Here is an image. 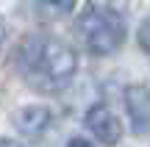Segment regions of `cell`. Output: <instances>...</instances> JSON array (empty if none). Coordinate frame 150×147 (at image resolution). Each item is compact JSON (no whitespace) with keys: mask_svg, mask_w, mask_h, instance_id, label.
Returning a JSON list of instances; mask_svg holds the SVG:
<instances>
[{"mask_svg":"<svg viewBox=\"0 0 150 147\" xmlns=\"http://www.w3.org/2000/svg\"><path fill=\"white\" fill-rule=\"evenodd\" d=\"M0 147H22V144L14 142V139H0Z\"/></svg>","mask_w":150,"mask_h":147,"instance_id":"cell-8","label":"cell"},{"mask_svg":"<svg viewBox=\"0 0 150 147\" xmlns=\"http://www.w3.org/2000/svg\"><path fill=\"white\" fill-rule=\"evenodd\" d=\"M67 147H92V144L86 142V139H81V136H75V139H70V142H67Z\"/></svg>","mask_w":150,"mask_h":147,"instance_id":"cell-7","label":"cell"},{"mask_svg":"<svg viewBox=\"0 0 150 147\" xmlns=\"http://www.w3.org/2000/svg\"><path fill=\"white\" fill-rule=\"evenodd\" d=\"M83 122H86V128L92 131V136L100 144L111 147V144H117L120 139H122V122H120L117 114L108 111L106 106H92V108L86 111Z\"/></svg>","mask_w":150,"mask_h":147,"instance_id":"cell-3","label":"cell"},{"mask_svg":"<svg viewBox=\"0 0 150 147\" xmlns=\"http://www.w3.org/2000/svg\"><path fill=\"white\" fill-rule=\"evenodd\" d=\"M139 44H142L145 53H150V20H145L139 28Z\"/></svg>","mask_w":150,"mask_h":147,"instance_id":"cell-6","label":"cell"},{"mask_svg":"<svg viewBox=\"0 0 150 147\" xmlns=\"http://www.w3.org/2000/svg\"><path fill=\"white\" fill-rule=\"evenodd\" d=\"M75 31L78 39L83 42V47L95 56H111L122 47L125 36H128V25H125V17L120 14L111 6H86L81 11L78 22H75Z\"/></svg>","mask_w":150,"mask_h":147,"instance_id":"cell-2","label":"cell"},{"mask_svg":"<svg viewBox=\"0 0 150 147\" xmlns=\"http://www.w3.org/2000/svg\"><path fill=\"white\" fill-rule=\"evenodd\" d=\"M125 108H128L131 125L136 133H147L150 131V89L142 83L125 89Z\"/></svg>","mask_w":150,"mask_h":147,"instance_id":"cell-4","label":"cell"},{"mask_svg":"<svg viewBox=\"0 0 150 147\" xmlns=\"http://www.w3.org/2000/svg\"><path fill=\"white\" fill-rule=\"evenodd\" d=\"M17 64L33 89H64L78 72V53L53 36H28L17 53Z\"/></svg>","mask_w":150,"mask_h":147,"instance_id":"cell-1","label":"cell"},{"mask_svg":"<svg viewBox=\"0 0 150 147\" xmlns=\"http://www.w3.org/2000/svg\"><path fill=\"white\" fill-rule=\"evenodd\" d=\"M3 42H6V22H3V17H0V47H3Z\"/></svg>","mask_w":150,"mask_h":147,"instance_id":"cell-9","label":"cell"},{"mask_svg":"<svg viewBox=\"0 0 150 147\" xmlns=\"http://www.w3.org/2000/svg\"><path fill=\"white\" fill-rule=\"evenodd\" d=\"M50 120H53V114L47 106H22L11 114V122L22 136H42L50 128Z\"/></svg>","mask_w":150,"mask_h":147,"instance_id":"cell-5","label":"cell"}]
</instances>
